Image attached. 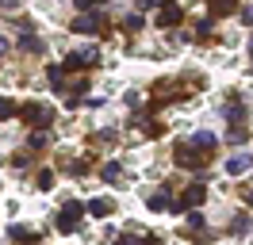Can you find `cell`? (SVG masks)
Segmentation results:
<instances>
[{
  "label": "cell",
  "mask_w": 253,
  "mask_h": 245,
  "mask_svg": "<svg viewBox=\"0 0 253 245\" xmlns=\"http://www.w3.org/2000/svg\"><path fill=\"white\" fill-rule=\"evenodd\" d=\"M215 12H219V15L234 12V0H215Z\"/></svg>",
  "instance_id": "obj_17"
},
{
  "label": "cell",
  "mask_w": 253,
  "mask_h": 245,
  "mask_svg": "<svg viewBox=\"0 0 253 245\" xmlns=\"http://www.w3.org/2000/svg\"><path fill=\"white\" fill-rule=\"evenodd\" d=\"M84 65H96V50H77L65 58V69H84Z\"/></svg>",
  "instance_id": "obj_3"
},
{
  "label": "cell",
  "mask_w": 253,
  "mask_h": 245,
  "mask_svg": "<svg viewBox=\"0 0 253 245\" xmlns=\"http://www.w3.org/2000/svg\"><path fill=\"white\" fill-rule=\"evenodd\" d=\"M81 222V203H65L58 211V230H73Z\"/></svg>",
  "instance_id": "obj_2"
},
{
  "label": "cell",
  "mask_w": 253,
  "mask_h": 245,
  "mask_svg": "<svg viewBox=\"0 0 253 245\" xmlns=\"http://www.w3.org/2000/svg\"><path fill=\"white\" fill-rule=\"evenodd\" d=\"M207 199V192H204V184H192L188 192H184V199H180V203H184V211H188V207H200V203H204Z\"/></svg>",
  "instance_id": "obj_5"
},
{
  "label": "cell",
  "mask_w": 253,
  "mask_h": 245,
  "mask_svg": "<svg viewBox=\"0 0 253 245\" xmlns=\"http://www.w3.org/2000/svg\"><path fill=\"white\" fill-rule=\"evenodd\" d=\"M176 23H180V8H176V4H165L158 12V27H176Z\"/></svg>",
  "instance_id": "obj_4"
},
{
  "label": "cell",
  "mask_w": 253,
  "mask_h": 245,
  "mask_svg": "<svg viewBox=\"0 0 253 245\" xmlns=\"http://www.w3.org/2000/svg\"><path fill=\"white\" fill-rule=\"evenodd\" d=\"M246 168H250V157H230V161H226V172H230V176L246 172Z\"/></svg>",
  "instance_id": "obj_8"
},
{
  "label": "cell",
  "mask_w": 253,
  "mask_h": 245,
  "mask_svg": "<svg viewBox=\"0 0 253 245\" xmlns=\"http://www.w3.org/2000/svg\"><path fill=\"white\" fill-rule=\"evenodd\" d=\"M250 50H253V39H250Z\"/></svg>",
  "instance_id": "obj_24"
},
{
  "label": "cell",
  "mask_w": 253,
  "mask_h": 245,
  "mask_svg": "<svg viewBox=\"0 0 253 245\" xmlns=\"http://www.w3.org/2000/svg\"><path fill=\"white\" fill-rule=\"evenodd\" d=\"M0 54H8V39H0Z\"/></svg>",
  "instance_id": "obj_22"
},
{
  "label": "cell",
  "mask_w": 253,
  "mask_h": 245,
  "mask_svg": "<svg viewBox=\"0 0 253 245\" xmlns=\"http://www.w3.org/2000/svg\"><path fill=\"white\" fill-rule=\"evenodd\" d=\"M176 165H188V168H200V157L188 153V146H176Z\"/></svg>",
  "instance_id": "obj_6"
},
{
  "label": "cell",
  "mask_w": 253,
  "mask_h": 245,
  "mask_svg": "<svg viewBox=\"0 0 253 245\" xmlns=\"http://www.w3.org/2000/svg\"><path fill=\"white\" fill-rule=\"evenodd\" d=\"M88 214L104 218V214H111V203H108V199H92V203H88Z\"/></svg>",
  "instance_id": "obj_9"
},
{
  "label": "cell",
  "mask_w": 253,
  "mask_h": 245,
  "mask_svg": "<svg viewBox=\"0 0 253 245\" xmlns=\"http://www.w3.org/2000/svg\"><path fill=\"white\" fill-rule=\"evenodd\" d=\"M104 180H119V165H115V161L104 165Z\"/></svg>",
  "instance_id": "obj_14"
},
{
  "label": "cell",
  "mask_w": 253,
  "mask_h": 245,
  "mask_svg": "<svg viewBox=\"0 0 253 245\" xmlns=\"http://www.w3.org/2000/svg\"><path fill=\"white\" fill-rule=\"evenodd\" d=\"M188 230H204V218H200V214H196V211L188 214Z\"/></svg>",
  "instance_id": "obj_19"
},
{
  "label": "cell",
  "mask_w": 253,
  "mask_h": 245,
  "mask_svg": "<svg viewBox=\"0 0 253 245\" xmlns=\"http://www.w3.org/2000/svg\"><path fill=\"white\" fill-rule=\"evenodd\" d=\"M39 188H42V192H50V188H54V172H46V168H42V172H39Z\"/></svg>",
  "instance_id": "obj_11"
},
{
  "label": "cell",
  "mask_w": 253,
  "mask_h": 245,
  "mask_svg": "<svg viewBox=\"0 0 253 245\" xmlns=\"http://www.w3.org/2000/svg\"><path fill=\"white\" fill-rule=\"evenodd\" d=\"M150 207H154V211H165V207H169V196H165V192H158V196L150 199Z\"/></svg>",
  "instance_id": "obj_12"
},
{
  "label": "cell",
  "mask_w": 253,
  "mask_h": 245,
  "mask_svg": "<svg viewBox=\"0 0 253 245\" xmlns=\"http://www.w3.org/2000/svg\"><path fill=\"white\" fill-rule=\"evenodd\" d=\"M50 84H54V88H58V92H65V88H62V69H58V65L50 69Z\"/></svg>",
  "instance_id": "obj_16"
},
{
  "label": "cell",
  "mask_w": 253,
  "mask_h": 245,
  "mask_svg": "<svg viewBox=\"0 0 253 245\" xmlns=\"http://www.w3.org/2000/svg\"><path fill=\"white\" fill-rule=\"evenodd\" d=\"M16 111H19V107L12 104V100H0V119H12Z\"/></svg>",
  "instance_id": "obj_10"
},
{
  "label": "cell",
  "mask_w": 253,
  "mask_h": 245,
  "mask_svg": "<svg viewBox=\"0 0 253 245\" xmlns=\"http://www.w3.org/2000/svg\"><path fill=\"white\" fill-rule=\"evenodd\" d=\"M0 8H16V0H0Z\"/></svg>",
  "instance_id": "obj_21"
},
{
  "label": "cell",
  "mask_w": 253,
  "mask_h": 245,
  "mask_svg": "<svg viewBox=\"0 0 253 245\" xmlns=\"http://www.w3.org/2000/svg\"><path fill=\"white\" fill-rule=\"evenodd\" d=\"M73 31H81V35H92V31H96V19H92V15H77V19H73Z\"/></svg>",
  "instance_id": "obj_7"
},
{
  "label": "cell",
  "mask_w": 253,
  "mask_h": 245,
  "mask_svg": "<svg viewBox=\"0 0 253 245\" xmlns=\"http://www.w3.org/2000/svg\"><path fill=\"white\" fill-rule=\"evenodd\" d=\"M250 203H253V192H250Z\"/></svg>",
  "instance_id": "obj_23"
},
{
  "label": "cell",
  "mask_w": 253,
  "mask_h": 245,
  "mask_svg": "<svg viewBox=\"0 0 253 245\" xmlns=\"http://www.w3.org/2000/svg\"><path fill=\"white\" fill-rule=\"evenodd\" d=\"M123 27H126V31H138V27H142V15H126Z\"/></svg>",
  "instance_id": "obj_15"
},
{
  "label": "cell",
  "mask_w": 253,
  "mask_h": 245,
  "mask_svg": "<svg viewBox=\"0 0 253 245\" xmlns=\"http://www.w3.org/2000/svg\"><path fill=\"white\" fill-rule=\"evenodd\" d=\"M192 142H196V146H215V134H196Z\"/></svg>",
  "instance_id": "obj_18"
},
{
  "label": "cell",
  "mask_w": 253,
  "mask_h": 245,
  "mask_svg": "<svg viewBox=\"0 0 253 245\" xmlns=\"http://www.w3.org/2000/svg\"><path fill=\"white\" fill-rule=\"evenodd\" d=\"M19 111H23V119L35 122V126H50V122H54V111H50L46 104H23Z\"/></svg>",
  "instance_id": "obj_1"
},
{
  "label": "cell",
  "mask_w": 253,
  "mask_h": 245,
  "mask_svg": "<svg viewBox=\"0 0 253 245\" xmlns=\"http://www.w3.org/2000/svg\"><path fill=\"white\" fill-rule=\"evenodd\" d=\"M242 115H246L242 104H230V107H226V119H230V122H242Z\"/></svg>",
  "instance_id": "obj_13"
},
{
  "label": "cell",
  "mask_w": 253,
  "mask_h": 245,
  "mask_svg": "<svg viewBox=\"0 0 253 245\" xmlns=\"http://www.w3.org/2000/svg\"><path fill=\"white\" fill-rule=\"evenodd\" d=\"M242 19H246V23H253V4L246 8V12H242Z\"/></svg>",
  "instance_id": "obj_20"
}]
</instances>
